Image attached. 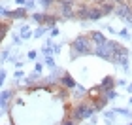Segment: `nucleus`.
I'll return each instance as SVG.
<instances>
[{
	"instance_id": "f3484780",
	"label": "nucleus",
	"mask_w": 132,
	"mask_h": 125,
	"mask_svg": "<svg viewBox=\"0 0 132 125\" xmlns=\"http://www.w3.org/2000/svg\"><path fill=\"white\" fill-rule=\"evenodd\" d=\"M57 4V0H42V6H44L45 10H49V8H53V6Z\"/></svg>"
},
{
	"instance_id": "2eb2a0df",
	"label": "nucleus",
	"mask_w": 132,
	"mask_h": 125,
	"mask_svg": "<svg viewBox=\"0 0 132 125\" xmlns=\"http://www.w3.org/2000/svg\"><path fill=\"white\" fill-rule=\"evenodd\" d=\"M45 31H47V27H45V25H40V27H38V28H36V31L32 32V36H34V38H42Z\"/></svg>"
},
{
	"instance_id": "bb28decb",
	"label": "nucleus",
	"mask_w": 132,
	"mask_h": 125,
	"mask_svg": "<svg viewBox=\"0 0 132 125\" xmlns=\"http://www.w3.org/2000/svg\"><path fill=\"white\" fill-rule=\"evenodd\" d=\"M15 4H17V8H23L27 4V0H15Z\"/></svg>"
},
{
	"instance_id": "6e6552de",
	"label": "nucleus",
	"mask_w": 132,
	"mask_h": 125,
	"mask_svg": "<svg viewBox=\"0 0 132 125\" xmlns=\"http://www.w3.org/2000/svg\"><path fill=\"white\" fill-rule=\"evenodd\" d=\"M98 8L102 11V15H110L111 11H115V4H113V0H104Z\"/></svg>"
},
{
	"instance_id": "7ed1b4c3",
	"label": "nucleus",
	"mask_w": 132,
	"mask_h": 125,
	"mask_svg": "<svg viewBox=\"0 0 132 125\" xmlns=\"http://www.w3.org/2000/svg\"><path fill=\"white\" fill-rule=\"evenodd\" d=\"M115 13L121 17V19L132 23V4H130V2H127V4L117 6V8H115Z\"/></svg>"
},
{
	"instance_id": "a211bd4d",
	"label": "nucleus",
	"mask_w": 132,
	"mask_h": 125,
	"mask_svg": "<svg viewBox=\"0 0 132 125\" xmlns=\"http://www.w3.org/2000/svg\"><path fill=\"white\" fill-rule=\"evenodd\" d=\"M104 117L108 123H113V120H115V112H104Z\"/></svg>"
},
{
	"instance_id": "a878e982",
	"label": "nucleus",
	"mask_w": 132,
	"mask_h": 125,
	"mask_svg": "<svg viewBox=\"0 0 132 125\" xmlns=\"http://www.w3.org/2000/svg\"><path fill=\"white\" fill-rule=\"evenodd\" d=\"M34 72H36V74H40V72H42V64H40V63H36V64H34Z\"/></svg>"
},
{
	"instance_id": "4c0bfd02",
	"label": "nucleus",
	"mask_w": 132,
	"mask_h": 125,
	"mask_svg": "<svg viewBox=\"0 0 132 125\" xmlns=\"http://www.w3.org/2000/svg\"><path fill=\"white\" fill-rule=\"evenodd\" d=\"M0 28H2V21H0Z\"/></svg>"
},
{
	"instance_id": "f03ea898",
	"label": "nucleus",
	"mask_w": 132,
	"mask_h": 125,
	"mask_svg": "<svg viewBox=\"0 0 132 125\" xmlns=\"http://www.w3.org/2000/svg\"><path fill=\"white\" fill-rule=\"evenodd\" d=\"M113 40H106L104 44H100L96 47H93V55H96L100 59H106V61H111L113 57Z\"/></svg>"
},
{
	"instance_id": "f704fd0d",
	"label": "nucleus",
	"mask_w": 132,
	"mask_h": 125,
	"mask_svg": "<svg viewBox=\"0 0 132 125\" xmlns=\"http://www.w3.org/2000/svg\"><path fill=\"white\" fill-rule=\"evenodd\" d=\"M113 4H119V6H121V4H127V0H113Z\"/></svg>"
},
{
	"instance_id": "9b49d317",
	"label": "nucleus",
	"mask_w": 132,
	"mask_h": 125,
	"mask_svg": "<svg viewBox=\"0 0 132 125\" xmlns=\"http://www.w3.org/2000/svg\"><path fill=\"white\" fill-rule=\"evenodd\" d=\"M102 93H104V91H102V87H100V85H94V87H91V89H87V99H89V100H94V99H98Z\"/></svg>"
},
{
	"instance_id": "f257e3e1",
	"label": "nucleus",
	"mask_w": 132,
	"mask_h": 125,
	"mask_svg": "<svg viewBox=\"0 0 132 125\" xmlns=\"http://www.w3.org/2000/svg\"><path fill=\"white\" fill-rule=\"evenodd\" d=\"M72 53L70 57L76 59V57H83V55H93V44H91V38H89V34H79V36H76L72 40Z\"/></svg>"
},
{
	"instance_id": "2f4dec72",
	"label": "nucleus",
	"mask_w": 132,
	"mask_h": 125,
	"mask_svg": "<svg viewBox=\"0 0 132 125\" xmlns=\"http://www.w3.org/2000/svg\"><path fill=\"white\" fill-rule=\"evenodd\" d=\"M91 121L96 125V123H98V116H94V114H93V116H91Z\"/></svg>"
},
{
	"instance_id": "b1692460",
	"label": "nucleus",
	"mask_w": 132,
	"mask_h": 125,
	"mask_svg": "<svg viewBox=\"0 0 132 125\" xmlns=\"http://www.w3.org/2000/svg\"><path fill=\"white\" fill-rule=\"evenodd\" d=\"M28 38H32V32H30V31L25 32V34H21V40H28Z\"/></svg>"
},
{
	"instance_id": "e433bc0d",
	"label": "nucleus",
	"mask_w": 132,
	"mask_h": 125,
	"mask_svg": "<svg viewBox=\"0 0 132 125\" xmlns=\"http://www.w3.org/2000/svg\"><path fill=\"white\" fill-rule=\"evenodd\" d=\"M2 85H4V78H0V89H2Z\"/></svg>"
},
{
	"instance_id": "39448f33",
	"label": "nucleus",
	"mask_w": 132,
	"mask_h": 125,
	"mask_svg": "<svg viewBox=\"0 0 132 125\" xmlns=\"http://www.w3.org/2000/svg\"><path fill=\"white\" fill-rule=\"evenodd\" d=\"M59 85L61 87H64V89H74L77 83H76V80L72 78V74H68V72H62V76L59 78Z\"/></svg>"
},
{
	"instance_id": "aec40b11",
	"label": "nucleus",
	"mask_w": 132,
	"mask_h": 125,
	"mask_svg": "<svg viewBox=\"0 0 132 125\" xmlns=\"http://www.w3.org/2000/svg\"><path fill=\"white\" fill-rule=\"evenodd\" d=\"M115 114H121V116H132L130 110H125V108H115Z\"/></svg>"
},
{
	"instance_id": "0eeeda50",
	"label": "nucleus",
	"mask_w": 132,
	"mask_h": 125,
	"mask_svg": "<svg viewBox=\"0 0 132 125\" xmlns=\"http://www.w3.org/2000/svg\"><path fill=\"white\" fill-rule=\"evenodd\" d=\"M102 11H100V8L98 6H89V11H87V21H98V19H102Z\"/></svg>"
},
{
	"instance_id": "20e7f679",
	"label": "nucleus",
	"mask_w": 132,
	"mask_h": 125,
	"mask_svg": "<svg viewBox=\"0 0 132 125\" xmlns=\"http://www.w3.org/2000/svg\"><path fill=\"white\" fill-rule=\"evenodd\" d=\"M6 17H8L10 21H13V19H27L28 17V11H27V8L23 6V8H15V10H8L6 11Z\"/></svg>"
},
{
	"instance_id": "423d86ee",
	"label": "nucleus",
	"mask_w": 132,
	"mask_h": 125,
	"mask_svg": "<svg viewBox=\"0 0 132 125\" xmlns=\"http://www.w3.org/2000/svg\"><path fill=\"white\" fill-rule=\"evenodd\" d=\"M89 38H91L93 47H96V46H100V44H104V42L108 40V38H106L100 31H91V32H89Z\"/></svg>"
},
{
	"instance_id": "6ab92c4d",
	"label": "nucleus",
	"mask_w": 132,
	"mask_h": 125,
	"mask_svg": "<svg viewBox=\"0 0 132 125\" xmlns=\"http://www.w3.org/2000/svg\"><path fill=\"white\" fill-rule=\"evenodd\" d=\"M45 64H47V67H49L51 70H53V68L57 67V64H55V59H53L51 55H49V57H45Z\"/></svg>"
},
{
	"instance_id": "c9c22d12",
	"label": "nucleus",
	"mask_w": 132,
	"mask_h": 125,
	"mask_svg": "<svg viewBox=\"0 0 132 125\" xmlns=\"http://www.w3.org/2000/svg\"><path fill=\"white\" fill-rule=\"evenodd\" d=\"M127 91H128V93H132V82H130L128 85H127Z\"/></svg>"
},
{
	"instance_id": "4be33fe9",
	"label": "nucleus",
	"mask_w": 132,
	"mask_h": 125,
	"mask_svg": "<svg viewBox=\"0 0 132 125\" xmlns=\"http://www.w3.org/2000/svg\"><path fill=\"white\" fill-rule=\"evenodd\" d=\"M119 36H121V38H127V40H128V38H130V32L127 31V28H123V31H119Z\"/></svg>"
},
{
	"instance_id": "ea45409f",
	"label": "nucleus",
	"mask_w": 132,
	"mask_h": 125,
	"mask_svg": "<svg viewBox=\"0 0 132 125\" xmlns=\"http://www.w3.org/2000/svg\"><path fill=\"white\" fill-rule=\"evenodd\" d=\"M128 125H132V123H128Z\"/></svg>"
},
{
	"instance_id": "58836bf2",
	"label": "nucleus",
	"mask_w": 132,
	"mask_h": 125,
	"mask_svg": "<svg viewBox=\"0 0 132 125\" xmlns=\"http://www.w3.org/2000/svg\"><path fill=\"white\" fill-rule=\"evenodd\" d=\"M130 104H132V97H130Z\"/></svg>"
},
{
	"instance_id": "5701e85b",
	"label": "nucleus",
	"mask_w": 132,
	"mask_h": 125,
	"mask_svg": "<svg viewBox=\"0 0 132 125\" xmlns=\"http://www.w3.org/2000/svg\"><path fill=\"white\" fill-rule=\"evenodd\" d=\"M30 28H28V25H21L19 27V34H25V32H28Z\"/></svg>"
},
{
	"instance_id": "cd10ccee",
	"label": "nucleus",
	"mask_w": 132,
	"mask_h": 125,
	"mask_svg": "<svg viewBox=\"0 0 132 125\" xmlns=\"http://www.w3.org/2000/svg\"><path fill=\"white\" fill-rule=\"evenodd\" d=\"M55 36H59V28H57V27L51 28V38H55Z\"/></svg>"
},
{
	"instance_id": "f8f14e48",
	"label": "nucleus",
	"mask_w": 132,
	"mask_h": 125,
	"mask_svg": "<svg viewBox=\"0 0 132 125\" xmlns=\"http://www.w3.org/2000/svg\"><path fill=\"white\" fill-rule=\"evenodd\" d=\"M100 87H102V91H108V89H113V87H115V78H113V76H106V78L102 80Z\"/></svg>"
},
{
	"instance_id": "72a5a7b5",
	"label": "nucleus",
	"mask_w": 132,
	"mask_h": 125,
	"mask_svg": "<svg viewBox=\"0 0 132 125\" xmlns=\"http://www.w3.org/2000/svg\"><path fill=\"white\" fill-rule=\"evenodd\" d=\"M115 83H119V85H127V80H115Z\"/></svg>"
},
{
	"instance_id": "9d476101",
	"label": "nucleus",
	"mask_w": 132,
	"mask_h": 125,
	"mask_svg": "<svg viewBox=\"0 0 132 125\" xmlns=\"http://www.w3.org/2000/svg\"><path fill=\"white\" fill-rule=\"evenodd\" d=\"M13 89H6V91H2V93H0V102H2L4 104V108H6V106H8V102H10V100L11 99H13Z\"/></svg>"
},
{
	"instance_id": "1a4fd4ad",
	"label": "nucleus",
	"mask_w": 132,
	"mask_h": 125,
	"mask_svg": "<svg viewBox=\"0 0 132 125\" xmlns=\"http://www.w3.org/2000/svg\"><path fill=\"white\" fill-rule=\"evenodd\" d=\"M108 102H110V100H108V99L104 97V93H102L98 99L93 100V106H94V110H104L106 106H108Z\"/></svg>"
},
{
	"instance_id": "c85d7f7f",
	"label": "nucleus",
	"mask_w": 132,
	"mask_h": 125,
	"mask_svg": "<svg viewBox=\"0 0 132 125\" xmlns=\"http://www.w3.org/2000/svg\"><path fill=\"white\" fill-rule=\"evenodd\" d=\"M0 57H2V61H6V59L10 57V51H8V49H6V51H2V55H0Z\"/></svg>"
},
{
	"instance_id": "ddd939ff",
	"label": "nucleus",
	"mask_w": 132,
	"mask_h": 125,
	"mask_svg": "<svg viewBox=\"0 0 132 125\" xmlns=\"http://www.w3.org/2000/svg\"><path fill=\"white\" fill-rule=\"evenodd\" d=\"M47 17H49V13H32V17H30V19L36 23V25H45Z\"/></svg>"
},
{
	"instance_id": "c756f323",
	"label": "nucleus",
	"mask_w": 132,
	"mask_h": 125,
	"mask_svg": "<svg viewBox=\"0 0 132 125\" xmlns=\"http://www.w3.org/2000/svg\"><path fill=\"white\" fill-rule=\"evenodd\" d=\"M6 11H8V10H6L4 6H0V17H6Z\"/></svg>"
},
{
	"instance_id": "7c9ffc66",
	"label": "nucleus",
	"mask_w": 132,
	"mask_h": 125,
	"mask_svg": "<svg viewBox=\"0 0 132 125\" xmlns=\"http://www.w3.org/2000/svg\"><path fill=\"white\" fill-rule=\"evenodd\" d=\"M23 78V72H21V70H17V72H15V80H21Z\"/></svg>"
},
{
	"instance_id": "412c9836",
	"label": "nucleus",
	"mask_w": 132,
	"mask_h": 125,
	"mask_svg": "<svg viewBox=\"0 0 132 125\" xmlns=\"http://www.w3.org/2000/svg\"><path fill=\"white\" fill-rule=\"evenodd\" d=\"M61 125H79V123H76L74 120H72V117H64V121H62Z\"/></svg>"
},
{
	"instance_id": "dca6fc26",
	"label": "nucleus",
	"mask_w": 132,
	"mask_h": 125,
	"mask_svg": "<svg viewBox=\"0 0 132 125\" xmlns=\"http://www.w3.org/2000/svg\"><path fill=\"white\" fill-rule=\"evenodd\" d=\"M8 31H10V23H2V28H0V44H2V40L6 38Z\"/></svg>"
},
{
	"instance_id": "4468645a",
	"label": "nucleus",
	"mask_w": 132,
	"mask_h": 125,
	"mask_svg": "<svg viewBox=\"0 0 132 125\" xmlns=\"http://www.w3.org/2000/svg\"><path fill=\"white\" fill-rule=\"evenodd\" d=\"M104 97H106L108 100H115V99L119 97V93L115 91V89H108V91H104Z\"/></svg>"
},
{
	"instance_id": "473e14b6",
	"label": "nucleus",
	"mask_w": 132,
	"mask_h": 125,
	"mask_svg": "<svg viewBox=\"0 0 132 125\" xmlns=\"http://www.w3.org/2000/svg\"><path fill=\"white\" fill-rule=\"evenodd\" d=\"M6 74H8V72H6V68H0V78H6Z\"/></svg>"
},
{
	"instance_id": "393cba45",
	"label": "nucleus",
	"mask_w": 132,
	"mask_h": 125,
	"mask_svg": "<svg viewBox=\"0 0 132 125\" xmlns=\"http://www.w3.org/2000/svg\"><path fill=\"white\" fill-rule=\"evenodd\" d=\"M36 57H38V53H36L34 49H30V51H28V59H32V61H34Z\"/></svg>"
}]
</instances>
